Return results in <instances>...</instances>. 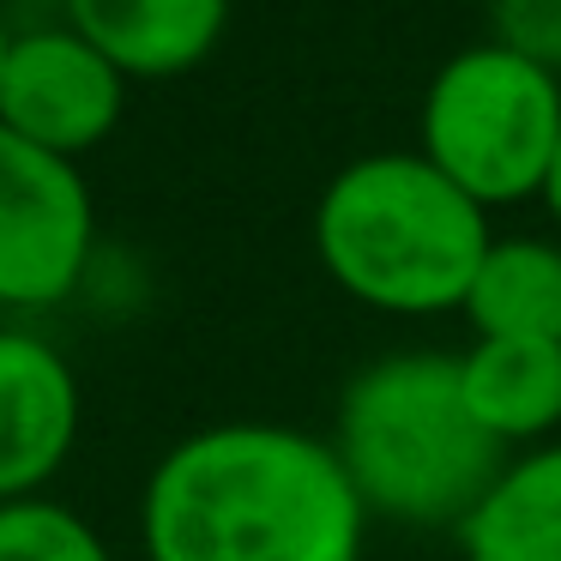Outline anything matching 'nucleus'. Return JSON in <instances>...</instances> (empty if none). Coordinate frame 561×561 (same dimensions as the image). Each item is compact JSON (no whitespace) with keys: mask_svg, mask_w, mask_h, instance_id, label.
<instances>
[{"mask_svg":"<svg viewBox=\"0 0 561 561\" xmlns=\"http://www.w3.org/2000/svg\"><path fill=\"white\" fill-rule=\"evenodd\" d=\"M489 211L423 151L344 163L314 206V254L344 296L375 314H453L489 254Z\"/></svg>","mask_w":561,"mask_h":561,"instance_id":"nucleus-2","label":"nucleus"},{"mask_svg":"<svg viewBox=\"0 0 561 561\" xmlns=\"http://www.w3.org/2000/svg\"><path fill=\"white\" fill-rule=\"evenodd\" d=\"M127 85L134 79L73 25L25 31L13 37L7 67H0V127L79 163L122 127Z\"/></svg>","mask_w":561,"mask_h":561,"instance_id":"nucleus-6","label":"nucleus"},{"mask_svg":"<svg viewBox=\"0 0 561 561\" xmlns=\"http://www.w3.org/2000/svg\"><path fill=\"white\" fill-rule=\"evenodd\" d=\"M459 387L471 416L501 447H543L561 428V344L471 339L459 356Z\"/></svg>","mask_w":561,"mask_h":561,"instance_id":"nucleus-9","label":"nucleus"},{"mask_svg":"<svg viewBox=\"0 0 561 561\" xmlns=\"http://www.w3.org/2000/svg\"><path fill=\"white\" fill-rule=\"evenodd\" d=\"M0 561H115L103 531L49 495L0 501Z\"/></svg>","mask_w":561,"mask_h":561,"instance_id":"nucleus-12","label":"nucleus"},{"mask_svg":"<svg viewBox=\"0 0 561 561\" xmlns=\"http://www.w3.org/2000/svg\"><path fill=\"white\" fill-rule=\"evenodd\" d=\"M549 206V218H556V230H561V139H556V158H549V175H543V194H537Z\"/></svg>","mask_w":561,"mask_h":561,"instance_id":"nucleus-14","label":"nucleus"},{"mask_svg":"<svg viewBox=\"0 0 561 561\" xmlns=\"http://www.w3.org/2000/svg\"><path fill=\"white\" fill-rule=\"evenodd\" d=\"M368 507L332 440L290 423H211L139 495L146 561H363Z\"/></svg>","mask_w":561,"mask_h":561,"instance_id":"nucleus-1","label":"nucleus"},{"mask_svg":"<svg viewBox=\"0 0 561 561\" xmlns=\"http://www.w3.org/2000/svg\"><path fill=\"white\" fill-rule=\"evenodd\" d=\"M332 453L351 477L368 519L453 525L489 495L501 465L513 459L471 416L459 387V356L404 351L351 375L332 423Z\"/></svg>","mask_w":561,"mask_h":561,"instance_id":"nucleus-3","label":"nucleus"},{"mask_svg":"<svg viewBox=\"0 0 561 561\" xmlns=\"http://www.w3.org/2000/svg\"><path fill=\"white\" fill-rule=\"evenodd\" d=\"M7 49H13V31H7V19H0V67H7Z\"/></svg>","mask_w":561,"mask_h":561,"instance_id":"nucleus-15","label":"nucleus"},{"mask_svg":"<svg viewBox=\"0 0 561 561\" xmlns=\"http://www.w3.org/2000/svg\"><path fill=\"white\" fill-rule=\"evenodd\" d=\"M459 314L471 320L477 339L561 344V242L543 236L489 242Z\"/></svg>","mask_w":561,"mask_h":561,"instance_id":"nucleus-11","label":"nucleus"},{"mask_svg":"<svg viewBox=\"0 0 561 561\" xmlns=\"http://www.w3.org/2000/svg\"><path fill=\"white\" fill-rule=\"evenodd\" d=\"M465 561H561V440L501 465L489 495L459 525Z\"/></svg>","mask_w":561,"mask_h":561,"instance_id":"nucleus-10","label":"nucleus"},{"mask_svg":"<svg viewBox=\"0 0 561 561\" xmlns=\"http://www.w3.org/2000/svg\"><path fill=\"white\" fill-rule=\"evenodd\" d=\"M98 211L79 163L0 127V308H55L79 290Z\"/></svg>","mask_w":561,"mask_h":561,"instance_id":"nucleus-5","label":"nucleus"},{"mask_svg":"<svg viewBox=\"0 0 561 561\" xmlns=\"http://www.w3.org/2000/svg\"><path fill=\"white\" fill-rule=\"evenodd\" d=\"M67 25L127 79H175L218 49L230 0H67Z\"/></svg>","mask_w":561,"mask_h":561,"instance_id":"nucleus-8","label":"nucleus"},{"mask_svg":"<svg viewBox=\"0 0 561 561\" xmlns=\"http://www.w3.org/2000/svg\"><path fill=\"white\" fill-rule=\"evenodd\" d=\"M85 399L79 375L49 339L0 327V501L43 495L55 471L73 459Z\"/></svg>","mask_w":561,"mask_h":561,"instance_id":"nucleus-7","label":"nucleus"},{"mask_svg":"<svg viewBox=\"0 0 561 561\" xmlns=\"http://www.w3.org/2000/svg\"><path fill=\"white\" fill-rule=\"evenodd\" d=\"M416 134V151L483 211L537 199L561 139V73L495 37L471 43L428 79Z\"/></svg>","mask_w":561,"mask_h":561,"instance_id":"nucleus-4","label":"nucleus"},{"mask_svg":"<svg viewBox=\"0 0 561 561\" xmlns=\"http://www.w3.org/2000/svg\"><path fill=\"white\" fill-rule=\"evenodd\" d=\"M489 25H495V43L561 73V0H495Z\"/></svg>","mask_w":561,"mask_h":561,"instance_id":"nucleus-13","label":"nucleus"}]
</instances>
